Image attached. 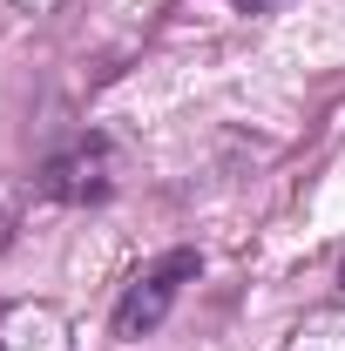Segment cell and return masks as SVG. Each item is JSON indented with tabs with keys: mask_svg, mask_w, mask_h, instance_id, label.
Instances as JSON below:
<instances>
[{
	"mask_svg": "<svg viewBox=\"0 0 345 351\" xmlns=\"http://www.w3.org/2000/svg\"><path fill=\"white\" fill-rule=\"evenodd\" d=\"M197 270H203L197 250H170V257L142 263V270L129 277V291H122V304H115V338H149V331L176 311L183 284H190Z\"/></svg>",
	"mask_w": 345,
	"mask_h": 351,
	"instance_id": "6da1fadb",
	"label": "cell"
},
{
	"mask_svg": "<svg viewBox=\"0 0 345 351\" xmlns=\"http://www.w3.org/2000/svg\"><path fill=\"white\" fill-rule=\"evenodd\" d=\"M41 189L54 196V203H102V196L115 189V142H109V135L68 142V149L41 169Z\"/></svg>",
	"mask_w": 345,
	"mask_h": 351,
	"instance_id": "7a4b0ae2",
	"label": "cell"
},
{
	"mask_svg": "<svg viewBox=\"0 0 345 351\" xmlns=\"http://www.w3.org/2000/svg\"><path fill=\"white\" fill-rule=\"evenodd\" d=\"M0 351H75V331L54 304L21 298V304H0Z\"/></svg>",
	"mask_w": 345,
	"mask_h": 351,
	"instance_id": "3957f363",
	"label": "cell"
},
{
	"mask_svg": "<svg viewBox=\"0 0 345 351\" xmlns=\"http://www.w3.org/2000/svg\"><path fill=\"white\" fill-rule=\"evenodd\" d=\"M285 351H345V304H325V311H304L298 331Z\"/></svg>",
	"mask_w": 345,
	"mask_h": 351,
	"instance_id": "277c9868",
	"label": "cell"
},
{
	"mask_svg": "<svg viewBox=\"0 0 345 351\" xmlns=\"http://www.w3.org/2000/svg\"><path fill=\"white\" fill-rule=\"evenodd\" d=\"M14 7H21V14H54L61 0H14Z\"/></svg>",
	"mask_w": 345,
	"mask_h": 351,
	"instance_id": "5b68a950",
	"label": "cell"
},
{
	"mask_svg": "<svg viewBox=\"0 0 345 351\" xmlns=\"http://www.w3.org/2000/svg\"><path fill=\"white\" fill-rule=\"evenodd\" d=\"M0 243H7V196H0Z\"/></svg>",
	"mask_w": 345,
	"mask_h": 351,
	"instance_id": "8992f818",
	"label": "cell"
},
{
	"mask_svg": "<svg viewBox=\"0 0 345 351\" xmlns=\"http://www.w3.org/2000/svg\"><path fill=\"white\" fill-rule=\"evenodd\" d=\"M339 304H345V270H339Z\"/></svg>",
	"mask_w": 345,
	"mask_h": 351,
	"instance_id": "52a82bcc",
	"label": "cell"
},
{
	"mask_svg": "<svg viewBox=\"0 0 345 351\" xmlns=\"http://www.w3.org/2000/svg\"><path fill=\"white\" fill-rule=\"evenodd\" d=\"M237 7H264V0H237Z\"/></svg>",
	"mask_w": 345,
	"mask_h": 351,
	"instance_id": "ba28073f",
	"label": "cell"
}]
</instances>
